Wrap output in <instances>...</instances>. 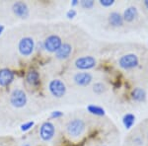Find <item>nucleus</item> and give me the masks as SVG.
Returning <instances> with one entry per match:
<instances>
[{"mask_svg": "<svg viewBox=\"0 0 148 146\" xmlns=\"http://www.w3.org/2000/svg\"><path fill=\"white\" fill-rule=\"evenodd\" d=\"M86 123L81 119H74L69 121L66 124V132L71 137H79L84 133Z\"/></svg>", "mask_w": 148, "mask_h": 146, "instance_id": "nucleus-1", "label": "nucleus"}, {"mask_svg": "<svg viewBox=\"0 0 148 146\" xmlns=\"http://www.w3.org/2000/svg\"><path fill=\"white\" fill-rule=\"evenodd\" d=\"M118 64L123 70H131L139 65V58L135 53H126L119 58Z\"/></svg>", "mask_w": 148, "mask_h": 146, "instance_id": "nucleus-2", "label": "nucleus"}, {"mask_svg": "<svg viewBox=\"0 0 148 146\" xmlns=\"http://www.w3.org/2000/svg\"><path fill=\"white\" fill-rule=\"evenodd\" d=\"M62 45V40L57 35H51L42 42V47L51 53H56Z\"/></svg>", "mask_w": 148, "mask_h": 146, "instance_id": "nucleus-3", "label": "nucleus"}, {"mask_svg": "<svg viewBox=\"0 0 148 146\" xmlns=\"http://www.w3.org/2000/svg\"><path fill=\"white\" fill-rule=\"evenodd\" d=\"M27 95L22 89H14L10 95V104L14 108L21 109L27 104Z\"/></svg>", "mask_w": 148, "mask_h": 146, "instance_id": "nucleus-4", "label": "nucleus"}, {"mask_svg": "<svg viewBox=\"0 0 148 146\" xmlns=\"http://www.w3.org/2000/svg\"><path fill=\"white\" fill-rule=\"evenodd\" d=\"M35 49V42L32 38L25 37L22 38L18 42V51L21 56H30L34 52Z\"/></svg>", "mask_w": 148, "mask_h": 146, "instance_id": "nucleus-5", "label": "nucleus"}, {"mask_svg": "<svg viewBox=\"0 0 148 146\" xmlns=\"http://www.w3.org/2000/svg\"><path fill=\"white\" fill-rule=\"evenodd\" d=\"M74 65L79 70H89V69L94 68L97 65V60L94 56H84L78 57L74 62Z\"/></svg>", "mask_w": 148, "mask_h": 146, "instance_id": "nucleus-6", "label": "nucleus"}, {"mask_svg": "<svg viewBox=\"0 0 148 146\" xmlns=\"http://www.w3.org/2000/svg\"><path fill=\"white\" fill-rule=\"evenodd\" d=\"M49 90L56 98H62L66 93V86L60 79H53L49 82Z\"/></svg>", "mask_w": 148, "mask_h": 146, "instance_id": "nucleus-7", "label": "nucleus"}, {"mask_svg": "<svg viewBox=\"0 0 148 146\" xmlns=\"http://www.w3.org/2000/svg\"><path fill=\"white\" fill-rule=\"evenodd\" d=\"M56 134V127L53 123L51 121H45L40 125V136L44 141H49L53 138Z\"/></svg>", "mask_w": 148, "mask_h": 146, "instance_id": "nucleus-8", "label": "nucleus"}, {"mask_svg": "<svg viewBox=\"0 0 148 146\" xmlns=\"http://www.w3.org/2000/svg\"><path fill=\"white\" fill-rule=\"evenodd\" d=\"M12 11L18 18L26 19L30 15V10L27 3L24 1H16L12 5Z\"/></svg>", "mask_w": 148, "mask_h": 146, "instance_id": "nucleus-9", "label": "nucleus"}, {"mask_svg": "<svg viewBox=\"0 0 148 146\" xmlns=\"http://www.w3.org/2000/svg\"><path fill=\"white\" fill-rule=\"evenodd\" d=\"M93 80V75L89 72H84V71H81V72H77L74 74L73 76V81L76 85L81 86V87H86V86L91 84Z\"/></svg>", "mask_w": 148, "mask_h": 146, "instance_id": "nucleus-10", "label": "nucleus"}, {"mask_svg": "<svg viewBox=\"0 0 148 146\" xmlns=\"http://www.w3.org/2000/svg\"><path fill=\"white\" fill-rule=\"evenodd\" d=\"M14 73L13 71L8 68L0 69V86L1 87H7L13 82Z\"/></svg>", "mask_w": 148, "mask_h": 146, "instance_id": "nucleus-11", "label": "nucleus"}, {"mask_svg": "<svg viewBox=\"0 0 148 146\" xmlns=\"http://www.w3.org/2000/svg\"><path fill=\"white\" fill-rule=\"evenodd\" d=\"M72 53V45L68 42H64L56 52V57L59 60H65Z\"/></svg>", "mask_w": 148, "mask_h": 146, "instance_id": "nucleus-12", "label": "nucleus"}, {"mask_svg": "<svg viewBox=\"0 0 148 146\" xmlns=\"http://www.w3.org/2000/svg\"><path fill=\"white\" fill-rule=\"evenodd\" d=\"M108 21H109L110 25L114 28L123 27V24H125L123 15L118 11H114V12H112V13H110V15L108 17Z\"/></svg>", "mask_w": 148, "mask_h": 146, "instance_id": "nucleus-13", "label": "nucleus"}, {"mask_svg": "<svg viewBox=\"0 0 148 146\" xmlns=\"http://www.w3.org/2000/svg\"><path fill=\"white\" fill-rule=\"evenodd\" d=\"M123 21L126 23H131L136 20L138 17V10L135 6H128L123 14Z\"/></svg>", "mask_w": 148, "mask_h": 146, "instance_id": "nucleus-14", "label": "nucleus"}, {"mask_svg": "<svg viewBox=\"0 0 148 146\" xmlns=\"http://www.w3.org/2000/svg\"><path fill=\"white\" fill-rule=\"evenodd\" d=\"M131 99L137 103L145 102V100H146V91L140 87L134 88L131 91Z\"/></svg>", "mask_w": 148, "mask_h": 146, "instance_id": "nucleus-15", "label": "nucleus"}, {"mask_svg": "<svg viewBox=\"0 0 148 146\" xmlns=\"http://www.w3.org/2000/svg\"><path fill=\"white\" fill-rule=\"evenodd\" d=\"M26 81L28 84L32 86H37L40 83V73L36 69H31L26 75Z\"/></svg>", "mask_w": 148, "mask_h": 146, "instance_id": "nucleus-16", "label": "nucleus"}, {"mask_svg": "<svg viewBox=\"0 0 148 146\" xmlns=\"http://www.w3.org/2000/svg\"><path fill=\"white\" fill-rule=\"evenodd\" d=\"M135 123V116L132 114H125L123 118V123L126 129H130Z\"/></svg>", "mask_w": 148, "mask_h": 146, "instance_id": "nucleus-17", "label": "nucleus"}, {"mask_svg": "<svg viewBox=\"0 0 148 146\" xmlns=\"http://www.w3.org/2000/svg\"><path fill=\"white\" fill-rule=\"evenodd\" d=\"M87 110L90 114H94V116H98V117H103L106 114L105 110L103 109L102 107L96 106V105H89V106L87 107Z\"/></svg>", "mask_w": 148, "mask_h": 146, "instance_id": "nucleus-18", "label": "nucleus"}, {"mask_svg": "<svg viewBox=\"0 0 148 146\" xmlns=\"http://www.w3.org/2000/svg\"><path fill=\"white\" fill-rule=\"evenodd\" d=\"M106 91V86L102 82H97L93 86V92L96 93L97 95H101Z\"/></svg>", "mask_w": 148, "mask_h": 146, "instance_id": "nucleus-19", "label": "nucleus"}, {"mask_svg": "<svg viewBox=\"0 0 148 146\" xmlns=\"http://www.w3.org/2000/svg\"><path fill=\"white\" fill-rule=\"evenodd\" d=\"M79 3L81 7L84 9H92L95 5V2L93 0H82Z\"/></svg>", "mask_w": 148, "mask_h": 146, "instance_id": "nucleus-20", "label": "nucleus"}, {"mask_svg": "<svg viewBox=\"0 0 148 146\" xmlns=\"http://www.w3.org/2000/svg\"><path fill=\"white\" fill-rule=\"evenodd\" d=\"M99 3H100V5H102L103 7L109 8V7H112L114 4V0H100Z\"/></svg>", "mask_w": 148, "mask_h": 146, "instance_id": "nucleus-21", "label": "nucleus"}, {"mask_svg": "<svg viewBox=\"0 0 148 146\" xmlns=\"http://www.w3.org/2000/svg\"><path fill=\"white\" fill-rule=\"evenodd\" d=\"M35 123L34 121H28V123H25L23 124H21V130L22 131H28L29 129H31L34 126Z\"/></svg>", "mask_w": 148, "mask_h": 146, "instance_id": "nucleus-22", "label": "nucleus"}, {"mask_svg": "<svg viewBox=\"0 0 148 146\" xmlns=\"http://www.w3.org/2000/svg\"><path fill=\"white\" fill-rule=\"evenodd\" d=\"M76 15H77V12H76L75 9H69L66 12V17L68 19H73L74 17H76Z\"/></svg>", "mask_w": 148, "mask_h": 146, "instance_id": "nucleus-23", "label": "nucleus"}, {"mask_svg": "<svg viewBox=\"0 0 148 146\" xmlns=\"http://www.w3.org/2000/svg\"><path fill=\"white\" fill-rule=\"evenodd\" d=\"M63 116V112L60 111H54L51 114V117L52 119H59Z\"/></svg>", "mask_w": 148, "mask_h": 146, "instance_id": "nucleus-24", "label": "nucleus"}, {"mask_svg": "<svg viewBox=\"0 0 148 146\" xmlns=\"http://www.w3.org/2000/svg\"><path fill=\"white\" fill-rule=\"evenodd\" d=\"M78 4H79V1H78V0H73V1H71V6L72 7L77 6Z\"/></svg>", "mask_w": 148, "mask_h": 146, "instance_id": "nucleus-25", "label": "nucleus"}, {"mask_svg": "<svg viewBox=\"0 0 148 146\" xmlns=\"http://www.w3.org/2000/svg\"><path fill=\"white\" fill-rule=\"evenodd\" d=\"M143 5H144L145 8L148 10V0H145V1H143Z\"/></svg>", "mask_w": 148, "mask_h": 146, "instance_id": "nucleus-26", "label": "nucleus"}, {"mask_svg": "<svg viewBox=\"0 0 148 146\" xmlns=\"http://www.w3.org/2000/svg\"><path fill=\"white\" fill-rule=\"evenodd\" d=\"M3 31H4V26L3 25H0V35L3 33Z\"/></svg>", "mask_w": 148, "mask_h": 146, "instance_id": "nucleus-27", "label": "nucleus"}, {"mask_svg": "<svg viewBox=\"0 0 148 146\" xmlns=\"http://www.w3.org/2000/svg\"><path fill=\"white\" fill-rule=\"evenodd\" d=\"M21 146H31V144H30V143H28V142H26V143H23Z\"/></svg>", "mask_w": 148, "mask_h": 146, "instance_id": "nucleus-28", "label": "nucleus"}, {"mask_svg": "<svg viewBox=\"0 0 148 146\" xmlns=\"http://www.w3.org/2000/svg\"><path fill=\"white\" fill-rule=\"evenodd\" d=\"M147 135H148V133H147Z\"/></svg>", "mask_w": 148, "mask_h": 146, "instance_id": "nucleus-29", "label": "nucleus"}]
</instances>
